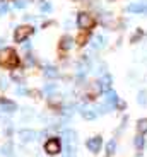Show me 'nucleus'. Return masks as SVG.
<instances>
[{"label": "nucleus", "mask_w": 147, "mask_h": 157, "mask_svg": "<svg viewBox=\"0 0 147 157\" xmlns=\"http://www.w3.org/2000/svg\"><path fill=\"white\" fill-rule=\"evenodd\" d=\"M0 65H5L9 68H16L19 65V56L14 50H5L0 55Z\"/></svg>", "instance_id": "1"}, {"label": "nucleus", "mask_w": 147, "mask_h": 157, "mask_svg": "<svg viewBox=\"0 0 147 157\" xmlns=\"http://www.w3.org/2000/svg\"><path fill=\"white\" fill-rule=\"evenodd\" d=\"M33 31H34L33 26H21V28H17L16 33H14V41H16V43H22V41H26V39L33 34Z\"/></svg>", "instance_id": "2"}, {"label": "nucleus", "mask_w": 147, "mask_h": 157, "mask_svg": "<svg viewBox=\"0 0 147 157\" xmlns=\"http://www.w3.org/2000/svg\"><path fill=\"white\" fill-rule=\"evenodd\" d=\"M60 149H62V145H60V140H58V138H50V140H46V144H44V150H46L50 155H55V154H58Z\"/></svg>", "instance_id": "3"}, {"label": "nucleus", "mask_w": 147, "mask_h": 157, "mask_svg": "<svg viewBox=\"0 0 147 157\" xmlns=\"http://www.w3.org/2000/svg\"><path fill=\"white\" fill-rule=\"evenodd\" d=\"M77 26H79L80 29L92 28V17L89 16V14H86V12H80L79 17H77Z\"/></svg>", "instance_id": "4"}, {"label": "nucleus", "mask_w": 147, "mask_h": 157, "mask_svg": "<svg viewBox=\"0 0 147 157\" xmlns=\"http://www.w3.org/2000/svg\"><path fill=\"white\" fill-rule=\"evenodd\" d=\"M101 144H103L101 137H92V138H89V140L86 142L87 149L91 150L92 154H98V152H99V150H101Z\"/></svg>", "instance_id": "5"}, {"label": "nucleus", "mask_w": 147, "mask_h": 157, "mask_svg": "<svg viewBox=\"0 0 147 157\" xmlns=\"http://www.w3.org/2000/svg\"><path fill=\"white\" fill-rule=\"evenodd\" d=\"M0 109L2 111H7V113H14L17 109V106L14 102L7 101V99H0Z\"/></svg>", "instance_id": "6"}, {"label": "nucleus", "mask_w": 147, "mask_h": 157, "mask_svg": "<svg viewBox=\"0 0 147 157\" xmlns=\"http://www.w3.org/2000/svg\"><path fill=\"white\" fill-rule=\"evenodd\" d=\"M19 138L22 142H29L33 138H36V132H33V130H19Z\"/></svg>", "instance_id": "7"}, {"label": "nucleus", "mask_w": 147, "mask_h": 157, "mask_svg": "<svg viewBox=\"0 0 147 157\" xmlns=\"http://www.w3.org/2000/svg\"><path fill=\"white\" fill-rule=\"evenodd\" d=\"M116 102H118V96H116V92H113V90H106V106L113 108Z\"/></svg>", "instance_id": "8"}, {"label": "nucleus", "mask_w": 147, "mask_h": 157, "mask_svg": "<svg viewBox=\"0 0 147 157\" xmlns=\"http://www.w3.org/2000/svg\"><path fill=\"white\" fill-rule=\"evenodd\" d=\"M110 86H111V77L106 74V75L103 77V80L99 82V87H101L103 90H110Z\"/></svg>", "instance_id": "9"}, {"label": "nucleus", "mask_w": 147, "mask_h": 157, "mask_svg": "<svg viewBox=\"0 0 147 157\" xmlns=\"http://www.w3.org/2000/svg\"><path fill=\"white\" fill-rule=\"evenodd\" d=\"M137 132H139L140 135L147 133V118H144V120H139V123H137Z\"/></svg>", "instance_id": "10"}, {"label": "nucleus", "mask_w": 147, "mask_h": 157, "mask_svg": "<svg viewBox=\"0 0 147 157\" xmlns=\"http://www.w3.org/2000/svg\"><path fill=\"white\" fill-rule=\"evenodd\" d=\"M72 44H74V39L68 38V36H65V38L62 39V43H60V48H62V50H70Z\"/></svg>", "instance_id": "11"}, {"label": "nucleus", "mask_w": 147, "mask_h": 157, "mask_svg": "<svg viewBox=\"0 0 147 157\" xmlns=\"http://www.w3.org/2000/svg\"><path fill=\"white\" fill-rule=\"evenodd\" d=\"M44 75H46V77H50V78H55V77H58V70H56L55 67H52V65H50V67L44 68Z\"/></svg>", "instance_id": "12"}, {"label": "nucleus", "mask_w": 147, "mask_h": 157, "mask_svg": "<svg viewBox=\"0 0 147 157\" xmlns=\"http://www.w3.org/2000/svg\"><path fill=\"white\" fill-rule=\"evenodd\" d=\"M104 46V36H96L92 41V48H103Z\"/></svg>", "instance_id": "13"}, {"label": "nucleus", "mask_w": 147, "mask_h": 157, "mask_svg": "<svg viewBox=\"0 0 147 157\" xmlns=\"http://www.w3.org/2000/svg\"><path fill=\"white\" fill-rule=\"evenodd\" d=\"M55 90H56V86H55V84H46V86H44V89H43V92H44L46 96H52Z\"/></svg>", "instance_id": "14"}, {"label": "nucleus", "mask_w": 147, "mask_h": 157, "mask_svg": "<svg viewBox=\"0 0 147 157\" xmlns=\"http://www.w3.org/2000/svg\"><path fill=\"white\" fill-rule=\"evenodd\" d=\"M64 138H65V142L75 140V132H72V130H65V132H64Z\"/></svg>", "instance_id": "15"}, {"label": "nucleus", "mask_w": 147, "mask_h": 157, "mask_svg": "<svg viewBox=\"0 0 147 157\" xmlns=\"http://www.w3.org/2000/svg\"><path fill=\"white\" fill-rule=\"evenodd\" d=\"M137 102H139V104H144V106H145L147 104V92H139V96H137Z\"/></svg>", "instance_id": "16"}, {"label": "nucleus", "mask_w": 147, "mask_h": 157, "mask_svg": "<svg viewBox=\"0 0 147 157\" xmlns=\"http://www.w3.org/2000/svg\"><path fill=\"white\" fill-rule=\"evenodd\" d=\"M115 149H116V142H115V140H110V142H108V145H106L108 155H111V154L115 152Z\"/></svg>", "instance_id": "17"}, {"label": "nucleus", "mask_w": 147, "mask_h": 157, "mask_svg": "<svg viewBox=\"0 0 147 157\" xmlns=\"http://www.w3.org/2000/svg\"><path fill=\"white\" fill-rule=\"evenodd\" d=\"M2 154H4V155H7V157H10L12 155V144H7V145L2 147Z\"/></svg>", "instance_id": "18"}, {"label": "nucleus", "mask_w": 147, "mask_h": 157, "mask_svg": "<svg viewBox=\"0 0 147 157\" xmlns=\"http://www.w3.org/2000/svg\"><path fill=\"white\" fill-rule=\"evenodd\" d=\"M135 147H137V149H142V147H144V137H142V135L135 137Z\"/></svg>", "instance_id": "19"}, {"label": "nucleus", "mask_w": 147, "mask_h": 157, "mask_svg": "<svg viewBox=\"0 0 147 157\" xmlns=\"http://www.w3.org/2000/svg\"><path fill=\"white\" fill-rule=\"evenodd\" d=\"M82 116L86 118V120H94L96 113H92V111H82Z\"/></svg>", "instance_id": "20"}, {"label": "nucleus", "mask_w": 147, "mask_h": 157, "mask_svg": "<svg viewBox=\"0 0 147 157\" xmlns=\"http://www.w3.org/2000/svg\"><path fill=\"white\" fill-rule=\"evenodd\" d=\"M16 9H24L26 7V5H28V2H26V0H16Z\"/></svg>", "instance_id": "21"}, {"label": "nucleus", "mask_w": 147, "mask_h": 157, "mask_svg": "<svg viewBox=\"0 0 147 157\" xmlns=\"http://www.w3.org/2000/svg\"><path fill=\"white\" fill-rule=\"evenodd\" d=\"M50 10H52V4L43 2V4H41V12H50Z\"/></svg>", "instance_id": "22"}, {"label": "nucleus", "mask_w": 147, "mask_h": 157, "mask_svg": "<svg viewBox=\"0 0 147 157\" xmlns=\"http://www.w3.org/2000/svg\"><path fill=\"white\" fill-rule=\"evenodd\" d=\"M12 77L16 78V80H22V74H21L19 70H16V72H14V74H12Z\"/></svg>", "instance_id": "23"}, {"label": "nucleus", "mask_w": 147, "mask_h": 157, "mask_svg": "<svg viewBox=\"0 0 147 157\" xmlns=\"http://www.w3.org/2000/svg\"><path fill=\"white\" fill-rule=\"evenodd\" d=\"M17 94H19V96H26V94H28V89H24V87H17Z\"/></svg>", "instance_id": "24"}, {"label": "nucleus", "mask_w": 147, "mask_h": 157, "mask_svg": "<svg viewBox=\"0 0 147 157\" xmlns=\"http://www.w3.org/2000/svg\"><path fill=\"white\" fill-rule=\"evenodd\" d=\"M7 10H9L7 4H2V5H0V16H4V14H5Z\"/></svg>", "instance_id": "25"}, {"label": "nucleus", "mask_w": 147, "mask_h": 157, "mask_svg": "<svg viewBox=\"0 0 147 157\" xmlns=\"http://www.w3.org/2000/svg\"><path fill=\"white\" fill-rule=\"evenodd\" d=\"M0 87H2V89H7L9 87V82L5 80V78H0Z\"/></svg>", "instance_id": "26"}, {"label": "nucleus", "mask_w": 147, "mask_h": 157, "mask_svg": "<svg viewBox=\"0 0 147 157\" xmlns=\"http://www.w3.org/2000/svg\"><path fill=\"white\" fill-rule=\"evenodd\" d=\"M4 44H5V41H4V39H2V38H0V48L4 46Z\"/></svg>", "instance_id": "27"}, {"label": "nucleus", "mask_w": 147, "mask_h": 157, "mask_svg": "<svg viewBox=\"0 0 147 157\" xmlns=\"http://www.w3.org/2000/svg\"><path fill=\"white\" fill-rule=\"evenodd\" d=\"M2 4H4V2H2V0H0V5H2Z\"/></svg>", "instance_id": "28"}]
</instances>
